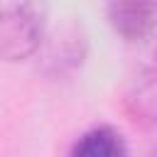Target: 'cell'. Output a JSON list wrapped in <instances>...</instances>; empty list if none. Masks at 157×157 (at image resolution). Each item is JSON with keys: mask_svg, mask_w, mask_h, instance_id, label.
Masks as SVG:
<instances>
[{"mask_svg": "<svg viewBox=\"0 0 157 157\" xmlns=\"http://www.w3.org/2000/svg\"><path fill=\"white\" fill-rule=\"evenodd\" d=\"M47 0H0V61L29 59L47 32Z\"/></svg>", "mask_w": 157, "mask_h": 157, "instance_id": "cell-1", "label": "cell"}, {"mask_svg": "<svg viewBox=\"0 0 157 157\" xmlns=\"http://www.w3.org/2000/svg\"><path fill=\"white\" fill-rule=\"evenodd\" d=\"M69 157H128V147L113 125H96L74 142Z\"/></svg>", "mask_w": 157, "mask_h": 157, "instance_id": "cell-4", "label": "cell"}, {"mask_svg": "<svg viewBox=\"0 0 157 157\" xmlns=\"http://www.w3.org/2000/svg\"><path fill=\"white\" fill-rule=\"evenodd\" d=\"M140 44L142 49L128 76L123 105L135 123L157 130V29Z\"/></svg>", "mask_w": 157, "mask_h": 157, "instance_id": "cell-2", "label": "cell"}, {"mask_svg": "<svg viewBox=\"0 0 157 157\" xmlns=\"http://www.w3.org/2000/svg\"><path fill=\"white\" fill-rule=\"evenodd\" d=\"M105 15L125 42H142L157 29V0H105Z\"/></svg>", "mask_w": 157, "mask_h": 157, "instance_id": "cell-3", "label": "cell"}]
</instances>
